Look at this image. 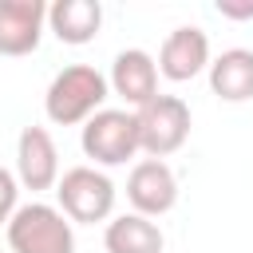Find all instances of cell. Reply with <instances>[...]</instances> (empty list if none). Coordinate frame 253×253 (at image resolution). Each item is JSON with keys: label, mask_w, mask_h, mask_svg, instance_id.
<instances>
[{"label": "cell", "mask_w": 253, "mask_h": 253, "mask_svg": "<svg viewBox=\"0 0 253 253\" xmlns=\"http://www.w3.org/2000/svg\"><path fill=\"white\" fill-rule=\"evenodd\" d=\"M79 146H83V154H87L95 166H123L126 158H134V154L142 150V146H138L134 111H115V107L95 111V115L83 123Z\"/></svg>", "instance_id": "277c9868"}, {"label": "cell", "mask_w": 253, "mask_h": 253, "mask_svg": "<svg viewBox=\"0 0 253 253\" xmlns=\"http://www.w3.org/2000/svg\"><path fill=\"white\" fill-rule=\"evenodd\" d=\"M217 16H225V20H253V0H217Z\"/></svg>", "instance_id": "9a60e30c"}, {"label": "cell", "mask_w": 253, "mask_h": 253, "mask_svg": "<svg viewBox=\"0 0 253 253\" xmlns=\"http://www.w3.org/2000/svg\"><path fill=\"white\" fill-rule=\"evenodd\" d=\"M16 198H20V182H16V174H12L8 166H0V225H8L12 213L20 210Z\"/></svg>", "instance_id": "5bb4252c"}, {"label": "cell", "mask_w": 253, "mask_h": 253, "mask_svg": "<svg viewBox=\"0 0 253 253\" xmlns=\"http://www.w3.org/2000/svg\"><path fill=\"white\" fill-rule=\"evenodd\" d=\"M126 202L134 206L130 213H142V217H162L174 210L178 202V178L174 170L162 162V158H142L134 162L130 178H126Z\"/></svg>", "instance_id": "8992f818"}, {"label": "cell", "mask_w": 253, "mask_h": 253, "mask_svg": "<svg viewBox=\"0 0 253 253\" xmlns=\"http://www.w3.org/2000/svg\"><path fill=\"white\" fill-rule=\"evenodd\" d=\"M47 28L55 32L59 43H91L103 28V4L99 0H55L47 8Z\"/></svg>", "instance_id": "8fae6325"}, {"label": "cell", "mask_w": 253, "mask_h": 253, "mask_svg": "<svg viewBox=\"0 0 253 253\" xmlns=\"http://www.w3.org/2000/svg\"><path fill=\"white\" fill-rule=\"evenodd\" d=\"M107 75L95 71L91 63H71L63 67L51 83H47V95H43V111L55 126H79L87 123L95 111H103V99H107Z\"/></svg>", "instance_id": "6da1fadb"}, {"label": "cell", "mask_w": 253, "mask_h": 253, "mask_svg": "<svg viewBox=\"0 0 253 253\" xmlns=\"http://www.w3.org/2000/svg\"><path fill=\"white\" fill-rule=\"evenodd\" d=\"M210 91L221 103L253 99V51L249 47H229L217 59H210Z\"/></svg>", "instance_id": "7c38bea8"}, {"label": "cell", "mask_w": 253, "mask_h": 253, "mask_svg": "<svg viewBox=\"0 0 253 253\" xmlns=\"http://www.w3.org/2000/svg\"><path fill=\"white\" fill-rule=\"evenodd\" d=\"M134 123H138V146L150 158H166L182 150V142L190 138V107L178 95L150 99L142 111H134Z\"/></svg>", "instance_id": "5b68a950"}, {"label": "cell", "mask_w": 253, "mask_h": 253, "mask_svg": "<svg viewBox=\"0 0 253 253\" xmlns=\"http://www.w3.org/2000/svg\"><path fill=\"white\" fill-rule=\"evenodd\" d=\"M16 182L24 190H51L59 182V150L47 126H24L16 142Z\"/></svg>", "instance_id": "52a82bcc"}, {"label": "cell", "mask_w": 253, "mask_h": 253, "mask_svg": "<svg viewBox=\"0 0 253 253\" xmlns=\"http://www.w3.org/2000/svg\"><path fill=\"white\" fill-rule=\"evenodd\" d=\"M55 198H59V213L79 225H95L115 213V182L95 166L63 170V178L55 182Z\"/></svg>", "instance_id": "3957f363"}, {"label": "cell", "mask_w": 253, "mask_h": 253, "mask_svg": "<svg viewBox=\"0 0 253 253\" xmlns=\"http://www.w3.org/2000/svg\"><path fill=\"white\" fill-rule=\"evenodd\" d=\"M210 67V36L194 24L186 28H174L166 40H162V51H158V75L174 79V83H186L194 75H202Z\"/></svg>", "instance_id": "9c48e42d"}, {"label": "cell", "mask_w": 253, "mask_h": 253, "mask_svg": "<svg viewBox=\"0 0 253 253\" xmlns=\"http://www.w3.org/2000/svg\"><path fill=\"white\" fill-rule=\"evenodd\" d=\"M107 253H162V229L142 213H119L107 221L103 233Z\"/></svg>", "instance_id": "4fadbf2b"}, {"label": "cell", "mask_w": 253, "mask_h": 253, "mask_svg": "<svg viewBox=\"0 0 253 253\" xmlns=\"http://www.w3.org/2000/svg\"><path fill=\"white\" fill-rule=\"evenodd\" d=\"M4 229H8L12 253H75V233H71V221L59 213V206L28 202L12 213Z\"/></svg>", "instance_id": "7a4b0ae2"}, {"label": "cell", "mask_w": 253, "mask_h": 253, "mask_svg": "<svg viewBox=\"0 0 253 253\" xmlns=\"http://www.w3.org/2000/svg\"><path fill=\"white\" fill-rule=\"evenodd\" d=\"M47 28L43 0H0V55H32Z\"/></svg>", "instance_id": "ba28073f"}, {"label": "cell", "mask_w": 253, "mask_h": 253, "mask_svg": "<svg viewBox=\"0 0 253 253\" xmlns=\"http://www.w3.org/2000/svg\"><path fill=\"white\" fill-rule=\"evenodd\" d=\"M107 87H111L115 95H123L134 111H142L150 99H158V63L150 59V51L126 47V51L115 55Z\"/></svg>", "instance_id": "30bf717a"}]
</instances>
